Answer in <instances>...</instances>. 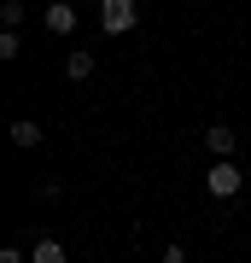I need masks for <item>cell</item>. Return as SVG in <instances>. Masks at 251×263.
I'll use <instances>...</instances> for the list:
<instances>
[{
	"label": "cell",
	"mask_w": 251,
	"mask_h": 263,
	"mask_svg": "<svg viewBox=\"0 0 251 263\" xmlns=\"http://www.w3.org/2000/svg\"><path fill=\"white\" fill-rule=\"evenodd\" d=\"M164 263H187V246L176 240V246H164Z\"/></svg>",
	"instance_id": "10"
},
{
	"label": "cell",
	"mask_w": 251,
	"mask_h": 263,
	"mask_svg": "<svg viewBox=\"0 0 251 263\" xmlns=\"http://www.w3.org/2000/svg\"><path fill=\"white\" fill-rule=\"evenodd\" d=\"M29 263H70V257H65V246H59V240H35Z\"/></svg>",
	"instance_id": "7"
},
{
	"label": "cell",
	"mask_w": 251,
	"mask_h": 263,
	"mask_svg": "<svg viewBox=\"0 0 251 263\" xmlns=\"http://www.w3.org/2000/svg\"><path fill=\"white\" fill-rule=\"evenodd\" d=\"M6 135H12V146H24V152H29V146H41V123H35V117H18Z\"/></svg>",
	"instance_id": "5"
},
{
	"label": "cell",
	"mask_w": 251,
	"mask_h": 263,
	"mask_svg": "<svg viewBox=\"0 0 251 263\" xmlns=\"http://www.w3.org/2000/svg\"><path fill=\"white\" fill-rule=\"evenodd\" d=\"M205 146H210V158H234V146H240V135H234L228 123H210V129H205Z\"/></svg>",
	"instance_id": "3"
},
{
	"label": "cell",
	"mask_w": 251,
	"mask_h": 263,
	"mask_svg": "<svg viewBox=\"0 0 251 263\" xmlns=\"http://www.w3.org/2000/svg\"><path fill=\"white\" fill-rule=\"evenodd\" d=\"M65 76H70V82H88V76H93V53H82V47H76V53L65 59Z\"/></svg>",
	"instance_id": "6"
},
{
	"label": "cell",
	"mask_w": 251,
	"mask_h": 263,
	"mask_svg": "<svg viewBox=\"0 0 251 263\" xmlns=\"http://www.w3.org/2000/svg\"><path fill=\"white\" fill-rule=\"evenodd\" d=\"M240 187H245V176L234 170V158H216L210 176H205V193H210V199H234Z\"/></svg>",
	"instance_id": "2"
},
{
	"label": "cell",
	"mask_w": 251,
	"mask_h": 263,
	"mask_svg": "<svg viewBox=\"0 0 251 263\" xmlns=\"http://www.w3.org/2000/svg\"><path fill=\"white\" fill-rule=\"evenodd\" d=\"M0 18H6V29H18V24H24V0H6V6H0Z\"/></svg>",
	"instance_id": "9"
},
{
	"label": "cell",
	"mask_w": 251,
	"mask_h": 263,
	"mask_svg": "<svg viewBox=\"0 0 251 263\" xmlns=\"http://www.w3.org/2000/svg\"><path fill=\"white\" fill-rule=\"evenodd\" d=\"M47 29H53V35H70L76 29V6L70 0H53V6H47Z\"/></svg>",
	"instance_id": "4"
},
{
	"label": "cell",
	"mask_w": 251,
	"mask_h": 263,
	"mask_svg": "<svg viewBox=\"0 0 251 263\" xmlns=\"http://www.w3.org/2000/svg\"><path fill=\"white\" fill-rule=\"evenodd\" d=\"M0 263H24V252H18V246H6V252H0Z\"/></svg>",
	"instance_id": "11"
},
{
	"label": "cell",
	"mask_w": 251,
	"mask_h": 263,
	"mask_svg": "<svg viewBox=\"0 0 251 263\" xmlns=\"http://www.w3.org/2000/svg\"><path fill=\"white\" fill-rule=\"evenodd\" d=\"M140 18V0H100V29L105 35H129Z\"/></svg>",
	"instance_id": "1"
},
{
	"label": "cell",
	"mask_w": 251,
	"mask_h": 263,
	"mask_svg": "<svg viewBox=\"0 0 251 263\" xmlns=\"http://www.w3.org/2000/svg\"><path fill=\"white\" fill-rule=\"evenodd\" d=\"M24 53V35H18V29H6V35H0V59H18Z\"/></svg>",
	"instance_id": "8"
}]
</instances>
